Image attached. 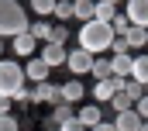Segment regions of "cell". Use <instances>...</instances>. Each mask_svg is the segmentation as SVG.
<instances>
[{
	"label": "cell",
	"mask_w": 148,
	"mask_h": 131,
	"mask_svg": "<svg viewBox=\"0 0 148 131\" xmlns=\"http://www.w3.org/2000/svg\"><path fill=\"white\" fill-rule=\"evenodd\" d=\"M110 41H114L110 21H97V17L83 21V28H79V48H86L90 55H103L110 48Z\"/></svg>",
	"instance_id": "1"
},
{
	"label": "cell",
	"mask_w": 148,
	"mask_h": 131,
	"mask_svg": "<svg viewBox=\"0 0 148 131\" xmlns=\"http://www.w3.org/2000/svg\"><path fill=\"white\" fill-rule=\"evenodd\" d=\"M28 14L17 0H0V38H14L17 31H28Z\"/></svg>",
	"instance_id": "2"
},
{
	"label": "cell",
	"mask_w": 148,
	"mask_h": 131,
	"mask_svg": "<svg viewBox=\"0 0 148 131\" xmlns=\"http://www.w3.org/2000/svg\"><path fill=\"white\" fill-rule=\"evenodd\" d=\"M24 86V69L10 59H0V97H14Z\"/></svg>",
	"instance_id": "3"
},
{
	"label": "cell",
	"mask_w": 148,
	"mask_h": 131,
	"mask_svg": "<svg viewBox=\"0 0 148 131\" xmlns=\"http://www.w3.org/2000/svg\"><path fill=\"white\" fill-rule=\"evenodd\" d=\"M38 59L48 66V69H55V66H66V45H59V41H45Z\"/></svg>",
	"instance_id": "4"
},
{
	"label": "cell",
	"mask_w": 148,
	"mask_h": 131,
	"mask_svg": "<svg viewBox=\"0 0 148 131\" xmlns=\"http://www.w3.org/2000/svg\"><path fill=\"white\" fill-rule=\"evenodd\" d=\"M124 86V76H107V79H97V86H93V97L100 100V103H107L114 97V90H121Z\"/></svg>",
	"instance_id": "5"
},
{
	"label": "cell",
	"mask_w": 148,
	"mask_h": 131,
	"mask_svg": "<svg viewBox=\"0 0 148 131\" xmlns=\"http://www.w3.org/2000/svg\"><path fill=\"white\" fill-rule=\"evenodd\" d=\"M66 66H69L73 72H90V66H93V55H90L86 48H73V52H66Z\"/></svg>",
	"instance_id": "6"
},
{
	"label": "cell",
	"mask_w": 148,
	"mask_h": 131,
	"mask_svg": "<svg viewBox=\"0 0 148 131\" xmlns=\"http://www.w3.org/2000/svg\"><path fill=\"white\" fill-rule=\"evenodd\" d=\"M131 24L148 28V0H127V14H124Z\"/></svg>",
	"instance_id": "7"
},
{
	"label": "cell",
	"mask_w": 148,
	"mask_h": 131,
	"mask_svg": "<svg viewBox=\"0 0 148 131\" xmlns=\"http://www.w3.org/2000/svg\"><path fill=\"white\" fill-rule=\"evenodd\" d=\"M141 121H145V117H138V114H134V107H127V110H117V117H114L110 124H114L117 131H138Z\"/></svg>",
	"instance_id": "8"
},
{
	"label": "cell",
	"mask_w": 148,
	"mask_h": 131,
	"mask_svg": "<svg viewBox=\"0 0 148 131\" xmlns=\"http://www.w3.org/2000/svg\"><path fill=\"white\" fill-rule=\"evenodd\" d=\"M31 97H35V103H59V86H52L48 79H41V83H35Z\"/></svg>",
	"instance_id": "9"
},
{
	"label": "cell",
	"mask_w": 148,
	"mask_h": 131,
	"mask_svg": "<svg viewBox=\"0 0 148 131\" xmlns=\"http://www.w3.org/2000/svg\"><path fill=\"white\" fill-rule=\"evenodd\" d=\"M35 45H38V41H35V34H31V31H17L10 48H14L17 55H31V52H35Z\"/></svg>",
	"instance_id": "10"
},
{
	"label": "cell",
	"mask_w": 148,
	"mask_h": 131,
	"mask_svg": "<svg viewBox=\"0 0 148 131\" xmlns=\"http://www.w3.org/2000/svg\"><path fill=\"white\" fill-rule=\"evenodd\" d=\"M59 100H66V103H76V100H83V83H79V79H69V83H62V86H59Z\"/></svg>",
	"instance_id": "11"
},
{
	"label": "cell",
	"mask_w": 148,
	"mask_h": 131,
	"mask_svg": "<svg viewBox=\"0 0 148 131\" xmlns=\"http://www.w3.org/2000/svg\"><path fill=\"white\" fill-rule=\"evenodd\" d=\"M131 52H114V59H110V72L114 76H127L131 72Z\"/></svg>",
	"instance_id": "12"
},
{
	"label": "cell",
	"mask_w": 148,
	"mask_h": 131,
	"mask_svg": "<svg viewBox=\"0 0 148 131\" xmlns=\"http://www.w3.org/2000/svg\"><path fill=\"white\" fill-rule=\"evenodd\" d=\"M124 41H127V48H141V45H148V28L131 24V28L124 31Z\"/></svg>",
	"instance_id": "13"
},
{
	"label": "cell",
	"mask_w": 148,
	"mask_h": 131,
	"mask_svg": "<svg viewBox=\"0 0 148 131\" xmlns=\"http://www.w3.org/2000/svg\"><path fill=\"white\" fill-rule=\"evenodd\" d=\"M127 76L138 79V83H148V59H145V52L131 59V72H127Z\"/></svg>",
	"instance_id": "14"
},
{
	"label": "cell",
	"mask_w": 148,
	"mask_h": 131,
	"mask_svg": "<svg viewBox=\"0 0 148 131\" xmlns=\"http://www.w3.org/2000/svg\"><path fill=\"white\" fill-rule=\"evenodd\" d=\"M45 76H48V66L41 62V59H31V62H28V69H24V79H31V83H41Z\"/></svg>",
	"instance_id": "15"
},
{
	"label": "cell",
	"mask_w": 148,
	"mask_h": 131,
	"mask_svg": "<svg viewBox=\"0 0 148 131\" xmlns=\"http://www.w3.org/2000/svg\"><path fill=\"white\" fill-rule=\"evenodd\" d=\"M76 117H79V121H83L86 128H93L97 121H103V117H100V107H97V103H86V107H79V110H76Z\"/></svg>",
	"instance_id": "16"
},
{
	"label": "cell",
	"mask_w": 148,
	"mask_h": 131,
	"mask_svg": "<svg viewBox=\"0 0 148 131\" xmlns=\"http://www.w3.org/2000/svg\"><path fill=\"white\" fill-rule=\"evenodd\" d=\"M90 72H93V79H107V76H114V72H110V59H100V55H93Z\"/></svg>",
	"instance_id": "17"
},
{
	"label": "cell",
	"mask_w": 148,
	"mask_h": 131,
	"mask_svg": "<svg viewBox=\"0 0 148 131\" xmlns=\"http://www.w3.org/2000/svg\"><path fill=\"white\" fill-rule=\"evenodd\" d=\"M114 14H117V10H114L110 0H97V3H93V17H97V21H110Z\"/></svg>",
	"instance_id": "18"
},
{
	"label": "cell",
	"mask_w": 148,
	"mask_h": 131,
	"mask_svg": "<svg viewBox=\"0 0 148 131\" xmlns=\"http://www.w3.org/2000/svg\"><path fill=\"white\" fill-rule=\"evenodd\" d=\"M73 17L90 21V17H93V0H73Z\"/></svg>",
	"instance_id": "19"
},
{
	"label": "cell",
	"mask_w": 148,
	"mask_h": 131,
	"mask_svg": "<svg viewBox=\"0 0 148 131\" xmlns=\"http://www.w3.org/2000/svg\"><path fill=\"white\" fill-rule=\"evenodd\" d=\"M73 114H76V110H73V103L59 100V103H55V114H52V121H55V124H62V121H69Z\"/></svg>",
	"instance_id": "20"
},
{
	"label": "cell",
	"mask_w": 148,
	"mask_h": 131,
	"mask_svg": "<svg viewBox=\"0 0 148 131\" xmlns=\"http://www.w3.org/2000/svg\"><path fill=\"white\" fill-rule=\"evenodd\" d=\"M107 103H114V110H127V107H131V103H134V100L127 97V93H124V90H114V97L107 100Z\"/></svg>",
	"instance_id": "21"
},
{
	"label": "cell",
	"mask_w": 148,
	"mask_h": 131,
	"mask_svg": "<svg viewBox=\"0 0 148 131\" xmlns=\"http://www.w3.org/2000/svg\"><path fill=\"white\" fill-rule=\"evenodd\" d=\"M48 21H35V24H28V31L35 34V41H48Z\"/></svg>",
	"instance_id": "22"
},
{
	"label": "cell",
	"mask_w": 148,
	"mask_h": 131,
	"mask_svg": "<svg viewBox=\"0 0 148 131\" xmlns=\"http://www.w3.org/2000/svg\"><path fill=\"white\" fill-rule=\"evenodd\" d=\"M52 14H55V17H73V0H55Z\"/></svg>",
	"instance_id": "23"
},
{
	"label": "cell",
	"mask_w": 148,
	"mask_h": 131,
	"mask_svg": "<svg viewBox=\"0 0 148 131\" xmlns=\"http://www.w3.org/2000/svg\"><path fill=\"white\" fill-rule=\"evenodd\" d=\"M52 7H55V0H31V10L41 14V17H45V14H52Z\"/></svg>",
	"instance_id": "24"
},
{
	"label": "cell",
	"mask_w": 148,
	"mask_h": 131,
	"mask_svg": "<svg viewBox=\"0 0 148 131\" xmlns=\"http://www.w3.org/2000/svg\"><path fill=\"white\" fill-rule=\"evenodd\" d=\"M110 28H114V34H124L127 28H131V21H127V17H121V14H114V17H110Z\"/></svg>",
	"instance_id": "25"
},
{
	"label": "cell",
	"mask_w": 148,
	"mask_h": 131,
	"mask_svg": "<svg viewBox=\"0 0 148 131\" xmlns=\"http://www.w3.org/2000/svg\"><path fill=\"white\" fill-rule=\"evenodd\" d=\"M66 38H69V31H66L62 24H55V28H48V41H59V45H66Z\"/></svg>",
	"instance_id": "26"
},
{
	"label": "cell",
	"mask_w": 148,
	"mask_h": 131,
	"mask_svg": "<svg viewBox=\"0 0 148 131\" xmlns=\"http://www.w3.org/2000/svg\"><path fill=\"white\" fill-rule=\"evenodd\" d=\"M59 131H86V124H83V121H79V117H69V121H62V124H59Z\"/></svg>",
	"instance_id": "27"
},
{
	"label": "cell",
	"mask_w": 148,
	"mask_h": 131,
	"mask_svg": "<svg viewBox=\"0 0 148 131\" xmlns=\"http://www.w3.org/2000/svg\"><path fill=\"white\" fill-rule=\"evenodd\" d=\"M0 131H21L17 117H10V114H0Z\"/></svg>",
	"instance_id": "28"
},
{
	"label": "cell",
	"mask_w": 148,
	"mask_h": 131,
	"mask_svg": "<svg viewBox=\"0 0 148 131\" xmlns=\"http://www.w3.org/2000/svg\"><path fill=\"white\" fill-rule=\"evenodd\" d=\"M14 100H17V103H28V107L35 103V97H31V90H24V86H21V90L14 93Z\"/></svg>",
	"instance_id": "29"
},
{
	"label": "cell",
	"mask_w": 148,
	"mask_h": 131,
	"mask_svg": "<svg viewBox=\"0 0 148 131\" xmlns=\"http://www.w3.org/2000/svg\"><path fill=\"white\" fill-rule=\"evenodd\" d=\"M86 131H117V128H114L110 121H97V124H93V128H86Z\"/></svg>",
	"instance_id": "30"
},
{
	"label": "cell",
	"mask_w": 148,
	"mask_h": 131,
	"mask_svg": "<svg viewBox=\"0 0 148 131\" xmlns=\"http://www.w3.org/2000/svg\"><path fill=\"white\" fill-rule=\"evenodd\" d=\"M0 114H10V97H0Z\"/></svg>",
	"instance_id": "31"
},
{
	"label": "cell",
	"mask_w": 148,
	"mask_h": 131,
	"mask_svg": "<svg viewBox=\"0 0 148 131\" xmlns=\"http://www.w3.org/2000/svg\"><path fill=\"white\" fill-rule=\"evenodd\" d=\"M138 131H148V128H145V121H141V124H138Z\"/></svg>",
	"instance_id": "32"
},
{
	"label": "cell",
	"mask_w": 148,
	"mask_h": 131,
	"mask_svg": "<svg viewBox=\"0 0 148 131\" xmlns=\"http://www.w3.org/2000/svg\"><path fill=\"white\" fill-rule=\"evenodd\" d=\"M0 52H3V38H0Z\"/></svg>",
	"instance_id": "33"
},
{
	"label": "cell",
	"mask_w": 148,
	"mask_h": 131,
	"mask_svg": "<svg viewBox=\"0 0 148 131\" xmlns=\"http://www.w3.org/2000/svg\"><path fill=\"white\" fill-rule=\"evenodd\" d=\"M110 3H121V0H110Z\"/></svg>",
	"instance_id": "34"
}]
</instances>
